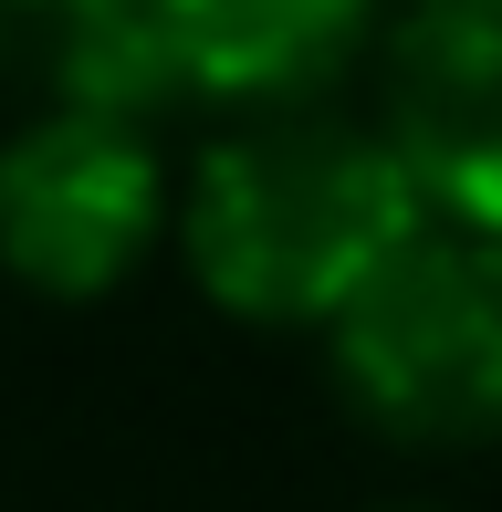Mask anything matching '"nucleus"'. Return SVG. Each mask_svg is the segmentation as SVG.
Segmentation results:
<instances>
[{
  "label": "nucleus",
  "mask_w": 502,
  "mask_h": 512,
  "mask_svg": "<svg viewBox=\"0 0 502 512\" xmlns=\"http://www.w3.org/2000/svg\"><path fill=\"white\" fill-rule=\"evenodd\" d=\"M419 220L429 209L387 126L325 95V105L231 115L178 168L168 251L210 314L251 324V335H325Z\"/></svg>",
  "instance_id": "obj_1"
},
{
  "label": "nucleus",
  "mask_w": 502,
  "mask_h": 512,
  "mask_svg": "<svg viewBox=\"0 0 502 512\" xmlns=\"http://www.w3.org/2000/svg\"><path fill=\"white\" fill-rule=\"evenodd\" d=\"M367 512H440V502H367Z\"/></svg>",
  "instance_id": "obj_7"
},
{
  "label": "nucleus",
  "mask_w": 502,
  "mask_h": 512,
  "mask_svg": "<svg viewBox=\"0 0 502 512\" xmlns=\"http://www.w3.org/2000/svg\"><path fill=\"white\" fill-rule=\"evenodd\" d=\"M0 42H11V21H0Z\"/></svg>",
  "instance_id": "obj_8"
},
{
  "label": "nucleus",
  "mask_w": 502,
  "mask_h": 512,
  "mask_svg": "<svg viewBox=\"0 0 502 512\" xmlns=\"http://www.w3.org/2000/svg\"><path fill=\"white\" fill-rule=\"evenodd\" d=\"M325 377L387 450H502V241L419 220L325 324Z\"/></svg>",
  "instance_id": "obj_2"
},
{
  "label": "nucleus",
  "mask_w": 502,
  "mask_h": 512,
  "mask_svg": "<svg viewBox=\"0 0 502 512\" xmlns=\"http://www.w3.org/2000/svg\"><path fill=\"white\" fill-rule=\"evenodd\" d=\"M178 168L157 126L95 105H32L0 136V272L32 304H116L168 251Z\"/></svg>",
  "instance_id": "obj_3"
},
{
  "label": "nucleus",
  "mask_w": 502,
  "mask_h": 512,
  "mask_svg": "<svg viewBox=\"0 0 502 512\" xmlns=\"http://www.w3.org/2000/svg\"><path fill=\"white\" fill-rule=\"evenodd\" d=\"M0 11H11V0H0Z\"/></svg>",
  "instance_id": "obj_9"
},
{
  "label": "nucleus",
  "mask_w": 502,
  "mask_h": 512,
  "mask_svg": "<svg viewBox=\"0 0 502 512\" xmlns=\"http://www.w3.org/2000/svg\"><path fill=\"white\" fill-rule=\"evenodd\" d=\"M377 126L429 220L502 241V0H398L387 11Z\"/></svg>",
  "instance_id": "obj_4"
},
{
  "label": "nucleus",
  "mask_w": 502,
  "mask_h": 512,
  "mask_svg": "<svg viewBox=\"0 0 502 512\" xmlns=\"http://www.w3.org/2000/svg\"><path fill=\"white\" fill-rule=\"evenodd\" d=\"M0 21L32 53L42 105H95V115H136V126L189 105L157 0H11Z\"/></svg>",
  "instance_id": "obj_6"
},
{
  "label": "nucleus",
  "mask_w": 502,
  "mask_h": 512,
  "mask_svg": "<svg viewBox=\"0 0 502 512\" xmlns=\"http://www.w3.org/2000/svg\"><path fill=\"white\" fill-rule=\"evenodd\" d=\"M189 105L262 115V105H325L356 63H377L387 0H157Z\"/></svg>",
  "instance_id": "obj_5"
}]
</instances>
